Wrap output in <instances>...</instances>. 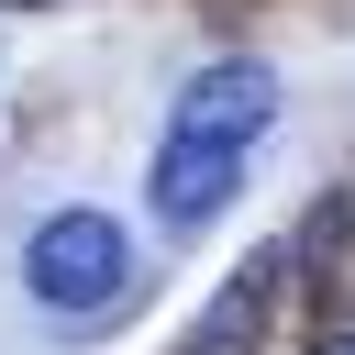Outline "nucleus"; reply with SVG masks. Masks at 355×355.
Listing matches in <instances>:
<instances>
[{
	"label": "nucleus",
	"mask_w": 355,
	"mask_h": 355,
	"mask_svg": "<svg viewBox=\"0 0 355 355\" xmlns=\"http://www.w3.org/2000/svg\"><path fill=\"white\" fill-rule=\"evenodd\" d=\"M122 277H133V255H122V222L111 211H44L33 222V244H22V288H33V311L44 322H89V311H111L122 300Z\"/></svg>",
	"instance_id": "obj_1"
},
{
	"label": "nucleus",
	"mask_w": 355,
	"mask_h": 355,
	"mask_svg": "<svg viewBox=\"0 0 355 355\" xmlns=\"http://www.w3.org/2000/svg\"><path fill=\"white\" fill-rule=\"evenodd\" d=\"M266 122H277V67H255V55L200 67L178 89V111H166V133H211V144H255Z\"/></svg>",
	"instance_id": "obj_2"
},
{
	"label": "nucleus",
	"mask_w": 355,
	"mask_h": 355,
	"mask_svg": "<svg viewBox=\"0 0 355 355\" xmlns=\"http://www.w3.org/2000/svg\"><path fill=\"white\" fill-rule=\"evenodd\" d=\"M233 178H244V144L166 133V144H155V178H144V200H155V233H200V222L233 200Z\"/></svg>",
	"instance_id": "obj_3"
},
{
	"label": "nucleus",
	"mask_w": 355,
	"mask_h": 355,
	"mask_svg": "<svg viewBox=\"0 0 355 355\" xmlns=\"http://www.w3.org/2000/svg\"><path fill=\"white\" fill-rule=\"evenodd\" d=\"M277 300H288V244H255V255L211 288V311L189 322V344H178V355H255V344H266V322H277Z\"/></svg>",
	"instance_id": "obj_4"
},
{
	"label": "nucleus",
	"mask_w": 355,
	"mask_h": 355,
	"mask_svg": "<svg viewBox=\"0 0 355 355\" xmlns=\"http://www.w3.org/2000/svg\"><path fill=\"white\" fill-rule=\"evenodd\" d=\"M344 255H355V200H344V189H333V200H322V211H311V233H300V244H288V266H311V277H322V266H344Z\"/></svg>",
	"instance_id": "obj_5"
},
{
	"label": "nucleus",
	"mask_w": 355,
	"mask_h": 355,
	"mask_svg": "<svg viewBox=\"0 0 355 355\" xmlns=\"http://www.w3.org/2000/svg\"><path fill=\"white\" fill-rule=\"evenodd\" d=\"M311 355H355V333H344V322H333V333H322V344H311Z\"/></svg>",
	"instance_id": "obj_6"
},
{
	"label": "nucleus",
	"mask_w": 355,
	"mask_h": 355,
	"mask_svg": "<svg viewBox=\"0 0 355 355\" xmlns=\"http://www.w3.org/2000/svg\"><path fill=\"white\" fill-rule=\"evenodd\" d=\"M0 11H44V0H0Z\"/></svg>",
	"instance_id": "obj_7"
}]
</instances>
